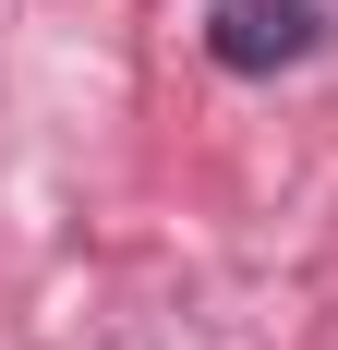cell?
Segmentation results:
<instances>
[{
  "instance_id": "1",
  "label": "cell",
  "mask_w": 338,
  "mask_h": 350,
  "mask_svg": "<svg viewBox=\"0 0 338 350\" xmlns=\"http://www.w3.org/2000/svg\"><path fill=\"white\" fill-rule=\"evenodd\" d=\"M205 49L230 72H290V61L326 49V12H314V0H218V12H205Z\"/></svg>"
}]
</instances>
